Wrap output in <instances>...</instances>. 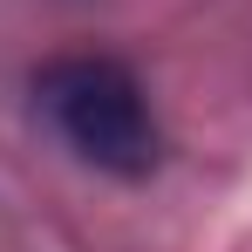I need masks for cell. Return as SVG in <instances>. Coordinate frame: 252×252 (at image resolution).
Wrapping results in <instances>:
<instances>
[{"instance_id":"6da1fadb","label":"cell","mask_w":252,"mask_h":252,"mask_svg":"<svg viewBox=\"0 0 252 252\" xmlns=\"http://www.w3.org/2000/svg\"><path fill=\"white\" fill-rule=\"evenodd\" d=\"M34 109L48 129L82 157V164L109 170V177H150L157 170V116L150 95L116 55H62L34 75Z\"/></svg>"}]
</instances>
